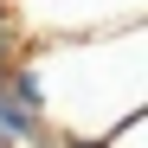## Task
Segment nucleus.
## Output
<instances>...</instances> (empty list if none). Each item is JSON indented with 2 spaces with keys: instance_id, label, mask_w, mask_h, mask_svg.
<instances>
[{
  "instance_id": "f257e3e1",
  "label": "nucleus",
  "mask_w": 148,
  "mask_h": 148,
  "mask_svg": "<svg viewBox=\"0 0 148 148\" xmlns=\"http://www.w3.org/2000/svg\"><path fill=\"white\" fill-rule=\"evenodd\" d=\"M64 148H103V142H64Z\"/></svg>"
}]
</instances>
